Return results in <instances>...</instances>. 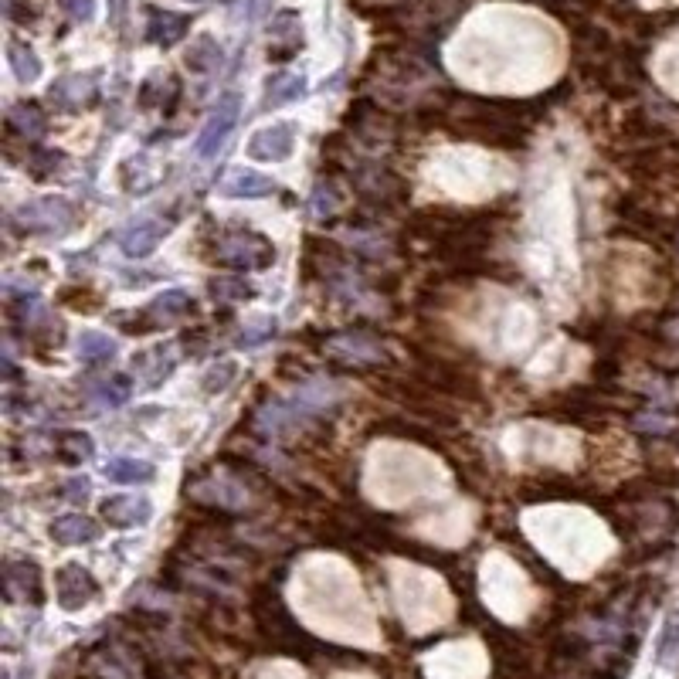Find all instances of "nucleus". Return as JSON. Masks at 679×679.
Instances as JSON below:
<instances>
[{
    "label": "nucleus",
    "mask_w": 679,
    "mask_h": 679,
    "mask_svg": "<svg viewBox=\"0 0 679 679\" xmlns=\"http://www.w3.org/2000/svg\"><path fill=\"white\" fill-rule=\"evenodd\" d=\"M102 394H106L109 405H123V401L130 398V381H126V377H116V381H113V391L106 388Z\"/></svg>",
    "instance_id": "obj_15"
},
{
    "label": "nucleus",
    "mask_w": 679,
    "mask_h": 679,
    "mask_svg": "<svg viewBox=\"0 0 679 679\" xmlns=\"http://www.w3.org/2000/svg\"><path fill=\"white\" fill-rule=\"evenodd\" d=\"M167 231H170L167 221H140V225L126 228V235L119 238V245H123L126 255L143 259V255H150L153 248H157L163 238H167Z\"/></svg>",
    "instance_id": "obj_5"
},
{
    "label": "nucleus",
    "mask_w": 679,
    "mask_h": 679,
    "mask_svg": "<svg viewBox=\"0 0 679 679\" xmlns=\"http://www.w3.org/2000/svg\"><path fill=\"white\" fill-rule=\"evenodd\" d=\"M51 537H55L58 544H89V540L99 537V530L96 523L85 517H58L51 523Z\"/></svg>",
    "instance_id": "obj_9"
},
{
    "label": "nucleus",
    "mask_w": 679,
    "mask_h": 679,
    "mask_svg": "<svg viewBox=\"0 0 679 679\" xmlns=\"http://www.w3.org/2000/svg\"><path fill=\"white\" fill-rule=\"evenodd\" d=\"M238 106H242V102H238L235 92H228V96L218 99V106H214L208 126H204V133H201V143H197V153H201V157H214L218 146L228 140L231 126L238 123Z\"/></svg>",
    "instance_id": "obj_1"
},
{
    "label": "nucleus",
    "mask_w": 679,
    "mask_h": 679,
    "mask_svg": "<svg viewBox=\"0 0 679 679\" xmlns=\"http://www.w3.org/2000/svg\"><path fill=\"white\" fill-rule=\"evenodd\" d=\"M62 452H65L62 455L65 462H79L92 452V438L82 435V432H65L62 435Z\"/></svg>",
    "instance_id": "obj_13"
},
{
    "label": "nucleus",
    "mask_w": 679,
    "mask_h": 679,
    "mask_svg": "<svg viewBox=\"0 0 679 679\" xmlns=\"http://www.w3.org/2000/svg\"><path fill=\"white\" fill-rule=\"evenodd\" d=\"M7 595L11 598H28L41 601V574L31 561H14L7 564Z\"/></svg>",
    "instance_id": "obj_6"
},
{
    "label": "nucleus",
    "mask_w": 679,
    "mask_h": 679,
    "mask_svg": "<svg viewBox=\"0 0 679 679\" xmlns=\"http://www.w3.org/2000/svg\"><path fill=\"white\" fill-rule=\"evenodd\" d=\"M292 146H296V126L275 123V126H265V130H259L252 136L248 153H252L255 160H286L292 153Z\"/></svg>",
    "instance_id": "obj_3"
},
{
    "label": "nucleus",
    "mask_w": 679,
    "mask_h": 679,
    "mask_svg": "<svg viewBox=\"0 0 679 679\" xmlns=\"http://www.w3.org/2000/svg\"><path fill=\"white\" fill-rule=\"evenodd\" d=\"M221 194L228 197H265L272 194V180L262 174H252V170H231L228 180L221 184Z\"/></svg>",
    "instance_id": "obj_8"
},
{
    "label": "nucleus",
    "mask_w": 679,
    "mask_h": 679,
    "mask_svg": "<svg viewBox=\"0 0 679 679\" xmlns=\"http://www.w3.org/2000/svg\"><path fill=\"white\" fill-rule=\"evenodd\" d=\"M659 663L663 666H676L679 663V612L669 615L663 639H659Z\"/></svg>",
    "instance_id": "obj_12"
},
{
    "label": "nucleus",
    "mask_w": 679,
    "mask_h": 679,
    "mask_svg": "<svg viewBox=\"0 0 679 679\" xmlns=\"http://www.w3.org/2000/svg\"><path fill=\"white\" fill-rule=\"evenodd\" d=\"M116 354V343L102 333H82L79 337V357L89 360V364H99V360H109Z\"/></svg>",
    "instance_id": "obj_11"
},
{
    "label": "nucleus",
    "mask_w": 679,
    "mask_h": 679,
    "mask_svg": "<svg viewBox=\"0 0 679 679\" xmlns=\"http://www.w3.org/2000/svg\"><path fill=\"white\" fill-rule=\"evenodd\" d=\"M96 591H99V584L85 567L68 564L58 571V601H62V608H68V612L89 605V601L96 598Z\"/></svg>",
    "instance_id": "obj_2"
},
{
    "label": "nucleus",
    "mask_w": 679,
    "mask_h": 679,
    "mask_svg": "<svg viewBox=\"0 0 679 679\" xmlns=\"http://www.w3.org/2000/svg\"><path fill=\"white\" fill-rule=\"evenodd\" d=\"M106 476L116 479V483H150L153 466L146 459H109Z\"/></svg>",
    "instance_id": "obj_10"
},
{
    "label": "nucleus",
    "mask_w": 679,
    "mask_h": 679,
    "mask_svg": "<svg viewBox=\"0 0 679 679\" xmlns=\"http://www.w3.org/2000/svg\"><path fill=\"white\" fill-rule=\"evenodd\" d=\"M153 309H163V313H174V309H191V296H187V292H180V289H170V292H163L157 303H153Z\"/></svg>",
    "instance_id": "obj_14"
},
{
    "label": "nucleus",
    "mask_w": 679,
    "mask_h": 679,
    "mask_svg": "<svg viewBox=\"0 0 679 679\" xmlns=\"http://www.w3.org/2000/svg\"><path fill=\"white\" fill-rule=\"evenodd\" d=\"M221 255H225L228 265H255V269H262V265L272 262V248L265 238L252 235V231H245V235L231 238V242L221 248Z\"/></svg>",
    "instance_id": "obj_4"
},
{
    "label": "nucleus",
    "mask_w": 679,
    "mask_h": 679,
    "mask_svg": "<svg viewBox=\"0 0 679 679\" xmlns=\"http://www.w3.org/2000/svg\"><path fill=\"white\" fill-rule=\"evenodd\" d=\"M102 513L113 527H136V523L150 520V503L136 500V496H113V500H106Z\"/></svg>",
    "instance_id": "obj_7"
}]
</instances>
